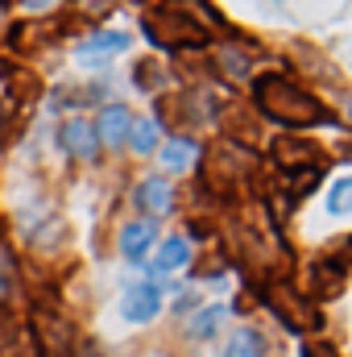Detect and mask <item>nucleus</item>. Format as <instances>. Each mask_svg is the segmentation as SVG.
Segmentation results:
<instances>
[{
	"label": "nucleus",
	"instance_id": "1",
	"mask_svg": "<svg viewBox=\"0 0 352 357\" xmlns=\"http://www.w3.org/2000/svg\"><path fill=\"white\" fill-rule=\"evenodd\" d=\"M249 104L262 121H273L282 133H303V129H323V125H336L332 108L307 88L303 79H294L290 71L282 67H269L257 71L253 84H249Z\"/></svg>",
	"mask_w": 352,
	"mask_h": 357
},
{
	"label": "nucleus",
	"instance_id": "2",
	"mask_svg": "<svg viewBox=\"0 0 352 357\" xmlns=\"http://www.w3.org/2000/svg\"><path fill=\"white\" fill-rule=\"evenodd\" d=\"M141 33L162 54H203L211 46L207 25L186 4H145L141 8Z\"/></svg>",
	"mask_w": 352,
	"mask_h": 357
},
{
	"label": "nucleus",
	"instance_id": "3",
	"mask_svg": "<svg viewBox=\"0 0 352 357\" xmlns=\"http://www.w3.org/2000/svg\"><path fill=\"white\" fill-rule=\"evenodd\" d=\"M25 324H29L33 349L42 357H75V349H79V328H75V316L58 299H29Z\"/></svg>",
	"mask_w": 352,
	"mask_h": 357
},
{
	"label": "nucleus",
	"instance_id": "4",
	"mask_svg": "<svg viewBox=\"0 0 352 357\" xmlns=\"http://www.w3.org/2000/svg\"><path fill=\"white\" fill-rule=\"evenodd\" d=\"M203 187L207 191H232V187H245L249 178L257 175V154L245 146V142H237V137H228V133H220L207 150H203Z\"/></svg>",
	"mask_w": 352,
	"mask_h": 357
},
{
	"label": "nucleus",
	"instance_id": "5",
	"mask_svg": "<svg viewBox=\"0 0 352 357\" xmlns=\"http://www.w3.org/2000/svg\"><path fill=\"white\" fill-rule=\"evenodd\" d=\"M257 59H262V50L249 38H241V33H228V38H220V42L207 46L211 75L220 84H228V88H249L253 75H257Z\"/></svg>",
	"mask_w": 352,
	"mask_h": 357
},
{
	"label": "nucleus",
	"instance_id": "6",
	"mask_svg": "<svg viewBox=\"0 0 352 357\" xmlns=\"http://www.w3.org/2000/svg\"><path fill=\"white\" fill-rule=\"evenodd\" d=\"M265 307H269L286 328H294V333H319V328H323L319 307H315L294 282H286V278H269V282H265Z\"/></svg>",
	"mask_w": 352,
	"mask_h": 357
},
{
	"label": "nucleus",
	"instance_id": "7",
	"mask_svg": "<svg viewBox=\"0 0 352 357\" xmlns=\"http://www.w3.org/2000/svg\"><path fill=\"white\" fill-rule=\"evenodd\" d=\"M269 162L278 167L282 178L311 175V171H323V150L303 133H278L269 142Z\"/></svg>",
	"mask_w": 352,
	"mask_h": 357
},
{
	"label": "nucleus",
	"instance_id": "8",
	"mask_svg": "<svg viewBox=\"0 0 352 357\" xmlns=\"http://www.w3.org/2000/svg\"><path fill=\"white\" fill-rule=\"evenodd\" d=\"M344 287H349V266L336 258V254H319V258H311L307 266H303V295L319 307V303H328V299H340L344 295Z\"/></svg>",
	"mask_w": 352,
	"mask_h": 357
},
{
	"label": "nucleus",
	"instance_id": "9",
	"mask_svg": "<svg viewBox=\"0 0 352 357\" xmlns=\"http://www.w3.org/2000/svg\"><path fill=\"white\" fill-rule=\"evenodd\" d=\"M158 241H162L158 220H150V216H133V220H125L120 233H116V254H120L129 266H141V262H150V254L158 250Z\"/></svg>",
	"mask_w": 352,
	"mask_h": 357
},
{
	"label": "nucleus",
	"instance_id": "10",
	"mask_svg": "<svg viewBox=\"0 0 352 357\" xmlns=\"http://www.w3.org/2000/svg\"><path fill=\"white\" fill-rule=\"evenodd\" d=\"M129 199H133L137 216L158 220V216H170V212L178 208V187L166 175H145V178H137V183H133Z\"/></svg>",
	"mask_w": 352,
	"mask_h": 357
},
{
	"label": "nucleus",
	"instance_id": "11",
	"mask_svg": "<svg viewBox=\"0 0 352 357\" xmlns=\"http://www.w3.org/2000/svg\"><path fill=\"white\" fill-rule=\"evenodd\" d=\"M133 121H137V116H133V108H129V104H120V100L104 104V108L91 116L99 150H108V154H120V150H129V133H133Z\"/></svg>",
	"mask_w": 352,
	"mask_h": 357
},
{
	"label": "nucleus",
	"instance_id": "12",
	"mask_svg": "<svg viewBox=\"0 0 352 357\" xmlns=\"http://www.w3.org/2000/svg\"><path fill=\"white\" fill-rule=\"evenodd\" d=\"M158 312H162V282L137 278V282H129L120 291V320L125 324H137V328L141 324H154Z\"/></svg>",
	"mask_w": 352,
	"mask_h": 357
},
{
	"label": "nucleus",
	"instance_id": "13",
	"mask_svg": "<svg viewBox=\"0 0 352 357\" xmlns=\"http://www.w3.org/2000/svg\"><path fill=\"white\" fill-rule=\"evenodd\" d=\"M58 146H63V154H67L71 162H79V167H91V162L99 158L95 125H91L88 116H79V112L63 116V125H58Z\"/></svg>",
	"mask_w": 352,
	"mask_h": 357
},
{
	"label": "nucleus",
	"instance_id": "14",
	"mask_svg": "<svg viewBox=\"0 0 352 357\" xmlns=\"http://www.w3.org/2000/svg\"><path fill=\"white\" fill-rule=\"evenodd\" d=\"M133 46V38L125 33V29H95L88 33L79 46H75V63L79 67H104V63H112L116 54H125Z\"/></svg>",
	"mask_w": 352,
	"mask_h": 357
},
{
	"label": "nucleus",
	"instance_id": "15",
	"mask_svg": "<svg viewBox=\"0 0 352 357\" xmlns=\"http://www.w3.org/2000/svg\"><path fill=\"white\" fill-rule=\"evenodd\" d=\"M158 167H162V175L175 178V175H186V171H195L199 167V158H203V146L191 137V133H170L162 146H158Z\"/></svg>",
	"mask_w": 352,
	"mask_h": 357
},
{
	"label": "nucleus",
	"instance_id": "16",
	"mask_svg": "<svg viewBox=\"0 0 352 357\" xmlns=\"http://www.w3.org/2000/svg\"><path fill=\"white\" fill-rule=\"evenodd\" d=\"M191 258H195L191 254V237L186 233H170V237L158 241V250L150 254L145 266H150L154 278H175V274H182V270L191 266Z\"/></svg>",
	"mask_w": 352,
	"mask_h": 357
},
{
	"label": "nucleus",
	"instance_id": "17",
	"mask_svg": "<svg viewBox=\"0 0 352 357\" xmlns=\"http://www.w3.org/2000/svg\"><path fill=\"white\" fill-rule=\"evenodd\" d=\"M224 324H228V303H199V307L182 320V337H186L191 345H203V341H211L216 333H224Z\"/></svg>",
	"mask_w": 352,
	"mask_h": 357
},
{
	"label": "nucleus",
	"instance_id": "18",
	"mask_svg": "<svg viewBox=\"0 0 352 357\" xmlns=\"http://www.w3.org/2000/svg\"><path fill=\"white\" fill-rule=\"evenodd\" d=\"M25 295V282H21V262L13 254V245L0 237V307H17Z\"/></svg>",
	"mask_w": 352,
	"mask_h": 357
},
{
	"label": "nucleus",
	"instance_id": "19",
	"mask_svg": "<svg viewBox=\"0 0 352 357\" xmlns=\"http://www.w3.org/2000/svg\"><path fill=\"white\" fill-rule=\"evenodd\" d=\"M216 357H269V341H265L262 328L241 324L237 333H228V341L220 345V354Z\"/></svg>",
	"mask_w": 352,
	"mask_h": 357
},
{
	"label": "nucleus",
	"instance_id": "20",
	"mask_svg": "<svg viewBox=\"0 0 352 357\" xmlns=\"http://www.w3.org/2000/svg\"><path fill=\"white\" fill-rule=\"evenodd\" d=\"M162 142H166V129H162V121H158V116H137V121H133L129 150H133L137 158H154Z\"/></svg>",
	"mask_w": 352,
	"mask_h": 357
},
{
	"label": "nucleus",
	"instance_id": "21",
	"mask_svg": "<svg viewBox=\"0 0 352 357\" xmlns=\"http://www.w3.org/2000/svg\"><path fill=\"white\" fill-rule=\"evenodd\" d=\"M323 208H328V216H332V220H344V216H352V171H349V175H340L336 183H328Z\"/></svg>",
	"mask_w": 352,
	"mask_h": 357
},
{
	"label": "nucleus",
	"instance_id": "22",
	"mask_svg": "<svg viewBox=\"0 0 352 357\" xmlns=\"http://www.w3.org/2000/svg\"><path fill=\"white\" fill-rule=\"evenodd\" d=\"M133 84L141 91H158L170 84V71H166V63L158 59V54H150V59H141L137 67H133Z\"/></svg>",
	"mask_w": 352,
	"mask_h": 357
},
{
	"label": "nucleus",
	"instance_id": "23",
	"mask_svg": "<svg viewBox=\"0 0 352 357\" xmlns=\"http://www.w3.org/2000/svg\"><path fill=\"white\" fill-rule=\"evenodd\" d=\"M303 357H340L332 345H323V341H307L303 345Z\"/></svg>",
	"mask_w": 352,
	"mask_h": 357
},
{
	"label": "nucleus",
	"instance_id": "24",
	"mask_svg": "<svg viewBox=\"0 0 352 357\" xmlns=\"http://www.w3.org/2000/svg\"><path fill=\"white\" fill-rule=\"evenodd\" d=\"M4 33H8V8L0 4V38H4Z\"/></svg>",
	"mask_w": 352,
	"mask_h": 357
}]
</instances>
